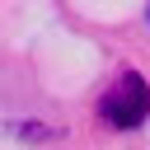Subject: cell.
<instances>
[{"mask_svg": "<svg viewBox=\"0 0 150 150\" xmlns=\"http://www.w3.org/2000/svg\"><path fill=\"white\" fill-rule=\"evenodd\" d=\"M98 117H103V122H112V127H122V131L141 127V122L150 117V84H145V75H141V70H122V75H117V84L103 94Z\"/></svg>", "mask_w": 150, "mask_h": 150, "instance_id": "obj_1", "label": "cell"}]
</instances>
